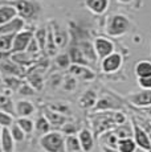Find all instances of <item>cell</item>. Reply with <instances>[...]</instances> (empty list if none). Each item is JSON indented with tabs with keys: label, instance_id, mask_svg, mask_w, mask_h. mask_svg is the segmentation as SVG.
<instances>
[{
	"label": "cell",
	"instance_id": "obj_1",
	"mask_svg": "<svg viewBox=\"0 0 151 152\" xmlns=\"http://www.w3.org/2000/svg\"><path fill=\"white\" fill-rule=\"evenodd\" d=\"M39 144L44 152H65V136L57 130L40 136Z\"/></svg>",
	"mask_w": 151,
	"mask_h": 152
},
{
	"label": "cell",
	"instance_id": "obj_2",
	"mask_svg": "<svg viewBox=\"0 0 151 152\" xmlns=\"http://www.w3.org/2000/svg\"><path fill=\"white\" fill-rule=\"evenodd\" d=\"M8 4H11L17 12V17L21 20H34L37 19L41 7L36 0H11Z\"/></svg>",
	"mask_w": 151,
	"mask_h": 152
},
{
	"label": "cell",
	"instance_id": "obj_3",
	"mask_svg": "<svg viewBox=\"0 0 151 152\" xmlns=\"http://www.w3.org/2000/svg\"><path fill=\"white\" fill-rule=\"evenodd\" d=\"M113 113L114 111H105V113H94L92 115V132L93 135L100 136L103 132L114 130L115 126L114 121H113Z\"/></svg>",
	"mask_w": 151,
	"mask_h": 152
},
{
	"label": "cell",
	"instance_id": "obj_4",
	"mask_svg": "<svg viewBox=\"0 0 151 152\" xmlns=\"http://www.w3.org/2000/svg\"><path fill=\"white\" fill-rule=\"evenodd\" d=\"M131 23L125 15H113L107 19L105 32L109 37H121L130 31Z\"/></svg>",
	"mask_w": 151,
	"mask_h": 152
},
{
	"label": "cell",
	"instance_id": "obj_5",
	"mask_svg": "<svg viewBox=\"0 0 151 152\" xmlns=\"http://www.w3.org/2000/svg\"><path fill=\"white\" fill-rule=\"evenodd\" d=\"M33 37H34V33H33V31H31V29H23V31L15 33V36H13L12 50H11V53L25 52Z\"/></svg>",
	"mask_w": 151,
	"mask_h": 152
},
{
	"label": "cell",
	"instance_id": "obj_6",
	"mask_svg": "<svg viewBox=\"0 0 151 152\" xmlns=\"http://www.w3.org/2000/svg\"><path fill=\"white\" fill-rule=\"evenodd\" d=\"M131 127H133V139H134L136 147H139L141 150L146 152L151 150V140H150L149 134L138 124V122L134 118L131 119Z\"/></svg>",
	"mask_w": 151,
	"mask_h": 152
},
{
	"label": "cell",
	"instance_id": "obj_7",
	"mask_svg": "<svg viewBox=\"0 0 151 152\" xmlns=\"http://www.w3.org/2000/svg\"><path fill=\"white\" fill-rule=\"evenodd\" d=\"M93 46H94L95 54H97L98 60H103L109 54L115 52V45L107 37H95L93 41Z\"/></svg>",
	"mask_w": 151,
	"mask_h": 152
},
{
	"label": "cell",
	"instance_id": "obj_8",
	"mask_svg": "<svg viewBox=\"0 0 151 152\" xmlns=\"http://www.w3.org/2000/svg\"><path fill=\"white\" fill-rule=\"evenodd\" d=\"M122 64H123V57L121 53L114 52V53L109 54L103 60H101V70L105 74H113V73L118 72L121 69Z\"/></svg>",
	"mask_w": 151,
	"mask_h": 152
},
{
	"label": "cell",
	"instance_id": "obj_9",
	"mask_svg": "<svg viewBox=\"0 0 151 152\" xmlns=\"http://www.w3.org/2000/svg\"><path fill=\"white\" fill-rule=\"evenodd\" d=\"M122 110V106L119 102L111 95H102L97 99L93 113H105V111H119Z\"/></svg>",
	"mask_w": 151,
	"mask_h": 152
},
{
	"label": "cell",
	"instance_id": "obj_10",
	"mask_svg": "<svg viewBox=\"0 0 151 152\" xmlns=\"http://www.w3.org/2000/svg\"><path fill=\"white\" fill-rule=\"evenodd\" d=\"M127 101L139 109H149L151 107V90H141L138 93L127 95Z\"/></svg>",
	"mask_w": 151,
	"mask_h": 152
},
{
	"label": "cell",
	"instance_id": "obj_11",
	"mask_svg": "<svg viewBox=\"0 0 151 152\" xmlns=\"http://www.w3.org/2000/svg\"><path fill=\"white\" fill-rule=\"evenodd\" d=\"M43 115L48 119L52 128H61L64 124L69 122V116L62 115V114H60V113H56V111L49 109L48 106L43 107Z\"/></svg>",
	"mask_w": 151,
	"mask_h": 152
},
{
	"label": "cell",
	"instance_id": "obj_12",
	"mask_svg": "<svg viewBox=\"0 0 151 152\" xmlns=\"http://www.w3.org/2000/svg\"><path fill=\"white\" fill-rule=\"evenodd\" d=\"M34 111L36 107L27 99H20L15 102V115H17V118H31Z\"/></svg>",
	"mask_w": 151,
	"mask_h": 152
},
{
	"label": "cell",
	"instance_id": "obj_13",
	"mask_svg": "<svg viewBox=\"0 0 151 152\" xmlns=\"http://www.w3.org/2000/svg\"><path fill=\"white\" fill-rule=\"evenodd\" d=\"M69 74L72 77H74L76 80H82V81H90L95 77V74L93 73L92 69H89L88 66H82V65H73L72 64L69 66Z\"/></svg>",
	"mask_w": 151,
	"mask_h": 152
},
{
	"label": "cell",
	"instance_id": "obj_14",
	"mask_svg": "<svg viewBox=\"0 0 151 152\" xmlns=\"http://www.w3.org/2000/svg\"><path fill=\"white\" fill-rule=\"evenodd\" d=\"M78 140H80V144L82 147L84 152H90L94 148V135H93L92 130L89 128H81L77 132Z\"/></svg>",
	"mask_w": 151,
	"mask_h": 152
},
{
	"label": "cell",
	"instance_id": "obj_15",
	"mask_svg": "<svg viewBox=\"0 0 151 152\" xmlns=\"http://www.w3.org/2000/svg\"><path fill=\"white\" fill-rule=\"evenodd\" d=\"M25 28V21L21 20L20 17H16L15 20L10 21L8 24L0 25V36H4V34H15L17 32L23 31Z\"/></svg>",
	"mask_w": 151,
	"mask_h": 152
},
{
	"label": "cell",
	"instance_id": "obj_16",
	"mask_svg": "<svg viewBox=\"0 0 151 152\" xmlns=\"http://www.w3.org/2000/svg\"><path fill=\"white\" fill-rule=\"evenodd\" d=\"M109 0H85V7L93 15L101 16L107 11L109 8Z\"/></svg>",
	"mask_w": 151,
	"mask_h": 152
},
{
	"label": "cell",
	"instance_id": "obj_17",
	"mask_svg": "<svg viewBox=\"0 0 151 152\" xmlns=\"http://www.w3.org/2000/svg\"><path fill=\"white\" fill-rule=\"evenodd\" d=\"M0 143H1V151L3 152H15L16 142L13 140L12 135H11L10 128H1Z\"/></svg>",
	"mask_w": 151,
	"mask_h": 152
},
{
	"label": "cell",
	"instance_id": "obj_18",
	"mask_svg": "<svg viewBox=\"0 0 151 152\" xmlns=\"http://www.w3.org/2000/svg\"><path fill=\"white\" fill-rule=\"evenodd\" d=\"M97 93L93 89H89L80 97V106L85 110H93L97 103Z\"/></svg>",
	"mask_w": 151,
	"mask_h": 152
},
{
	"label": "cell",
	"instance_id": "obj_19",
	"mask_svg": "<svg viewBox=\"0 0 151 152\" xmlns=\"http://www.w3.org/2000/svg\"><path fill=\"white\" fill-rule=\"evenodd\" d=\"M10 60L12 62H15L16 65L21 66V68H25L28 65H32L34 62V57L31 56L28 52H19V53H11Z\"/></svg>",
	"mask_w": 151,
	"mask_h": 152
},
{
	"label": "cell",
	"instance_id": "obj_20",
	"mask_svg": "<svg viewBox=\"0 0 151 152\" xmlns=\"http://www.w3.org/2000/svg\"><path fill=\"white\" fill-rule=\"evenodd\" d=\"M78 48L81 49V52H82L84 57L86 58V61H88V64L90 65V64H94V61L97 60V54H95V50H94V46H93V42L90 41H80L77 44Z\"/></svg>",
	"mask_w": 151,
	"mask_h": 152
},
{
	"label": "cell",
	"instance_id": "obj_21",
	"mask_svg": "<svg viewBox=\"0 0 151 152\" xmlns=\"http://www.w3.org/2000/svg\"><path fill=\"white\" fill-rule=\"evenodd\" d=\"M16 17H17V12L11 4L0 5V25L8 24L10 21L15 20Z\"/></svg>",
	"mask_w": 151,
	"mask_h": 152
},
{
	"label": "cell",
	"instance_id": "obj_22",
	"mask_svg": "<svg viewBox=\"0 0 151 152\" xmlns=\"http://www.w3.org/2000/svg\"><path fill=\"white\" fill-rule=\"evenodd\" d=\"M69 60H70V64H73V65H82V66H89L88 61H86V58L84 57L82 52H81V49L78 48V45L76 44V45L70 46V50H69Z\"/></svg>",
	"mask_w": 151,
	"mask_h": 152
},
{
	"label": "cell",
	"instance_id": "obj_23",
	"mask_svg": "<svg viewBox=\"0 0 151 152\" xmlns=\"http://www.w3.org/2000/svg\"><path fill=\"white\" fill-rule=\"evenodd\" d=\"M52 32H53V39L57 48H64L68 44V33H66V31L64 28L59 27L57 24H53Z\"/></svg>",
	"mask_w": 151,
	"mask_h": 152
},
{
	"label": "cell",
	"instance_id": "obj_24",
	"mask_svg": "<svg viewBox=\"0 0 151 152\" xmlns=\"http://www.w3.org/2000/svg\"><path fill=\"white\" fill-rule=\"evenodd\" d=\"M98 140L102 144V147H110V148H117L118 145V138L115 136L114 130L103 132L102 135L98 136Z\"/></svg>",
	"mask_w": 151,
	"mask_h": 152
},
{
	"label": "cell",
	"instance_id": "obj_25",
	"mask_svg": "<svg viewBox=\"0 0 151 152\" xmlns=\"http://www.w3.org/2000/svg\"><path fill=\"white\" fill-rule=\"evenodd\" d=\"M134 73L136 78H143V77H150L151 75V62L150 61H139L135 64Z\"/></svg>",
	"mask_w": 151,
	"mask_h": 152
},
{
	"label": "cell",
	"instance_id": "obj_26",
	"mask_svg": "<svg viewBox=\"0 0 151 152\" xmlns=\"http://www.w3.org/2000/svg\"><path fill=\"white\" fill-rule=\"evenodd\" d=\"M65 152H84L77 135L65 136Z\"/></svg>",
	"mask_w": 151,
	"mask_h": 152
},
{
	"label": "cell",
	"instance_id": "obj_27",
	"mask_svg": "<svg viewBox=\"0 0 151 152\" xmlns=\"http://www.w3.org/2000/svg\"><path fill=\"white\" fill-rule=\"evenodd\" d=\"M34 131H36L39 135H45L49 131H52V126L44 115H40L39 118L34 121Z\"/></svg>",
	"mask_w": 151,
	"mask_h": 152
},
{
	"label": "cell",
	"instance_id": "obj_28",
	"mask_svg": "<svg viewBox=\"0 0 151 152\" xmlns=\"http://www.w3.org/2000/svg\"><path fill=\"white\" fill-rule=\"evenodd\" d=\"M136 144L133 138H127V139H119L118 140V145L117 150L119 152H135L136 151Z\"/></svg>",
	"mask_w": 151,
	"mask_h": 152
},
{
	"label": "cell",
	"instance_id": "obj_29",
	"mask_svg": "<svg viewBox=\"0 0 151 152\" xmlns=\"http://www.w3.org/2000/svg\"><path fill=\"white\" fill-rule=\"evenodd\" d=\"M45 49L48 56H54L57 52V45L54 42L53 39V32H52V27L49 25L48 29H46V44H45Z\"/></svg>",
	"mask_w": 151,
	"mask_h": 152
},
{
	"label": "cell",
	"instance_id": "obj_30",
	"mask_svg": "<svg viewBox=\"0 0 151 152\" xmlns=\"http://www.w3.org/2000/svg\"><path fill=\"white\" fill-rule=\"evenodd\" d=\"M0 110L10 113L11 115H15V103L5 94H0Z\"/></svg>",
	"mask_w": 151,
	"mask_h": 152
},
{
	"label": "cell",
	"instance_id": "obj_31",
	"mask_svg": "<svg viewBox=\"0 0 151 152\" xmlns=\"http://www.w3.org/2000/svg\"><path fill=\"white\" fill-rule=\"evenodd\" d=\"M15 34H4L0 36V53H11L12 50V42Z\"/></svg>",
	"mask_w": 151,
	"mask_h": 152
},
{
	"label": "cell",
	"instance_id": "obj_32",
	"mask_svg": "<svg viewBox=\"0 0 151 152\" xmlns=\"http://www.w3.org/2000/svg\"><path fill=\"white\" fill-rule=\"evenodd\" d=\"M28 83L33 87L34 90H41L43 89V83H44V80H43V75L37 72H33L31 74H28Z\"/></svg>",
	"mask_w": 151,
	"mask_h": 152
},
{
	"label": "cell",
	"instance_id": "obj_33",
	"mask_svg": "<svg viewBox=\"0 0 151 152\" xmlns=\"http://www.w3.org/2000/svg\"><path fill=\"white\" fill-rule=\"evenodd\" d=\"M15 122L19 124V127L21 128L27 135H29V134H32L34 131V122L32 121L31 118H17Z\"/></svg>",
	"mask_w": 151,
	"mask_h": 152
},
{
	"label": "cell",
	"instance_id": "obj_34",
	"mask_svg": "<svg viewBox=\"0 0 151 152\" xmlns=\"http://www.w3.org/2000/svg\"><path fill=\"white\" fill-rule=\"evenodd\" d=\"M10 131H11V135H12L13 140H15L16 143L24 142V140H25V136H27V134H25L24 131H23L21 128L19 127V124H17L16 122H15V123H13L12 126H11Z\"/></svg>",
	"mask_w": 151,
	"mask_h": 152
},
{
	"label": "cell",
	"instance_id": "obj_35",
	"mask_svg": "<svg viewBox=\"0 0 151 152\" xmlns=\"http://www.w3.org/2000/svg\"><path fill=\"white\" fill-rule=\"evenodd\" d=\"M46 106H48L51 110L62 114V115H66V116L70 115V113H72L70 107H69L66 103H64V102H56V103H51V104H46Z\"/></svg>",
	"mask_w": 151,
	"mask_h": 152
},
{
	"label": "cell",
	"instance_id": "obj_36",
	"mask_svg": "<svg viewBox=\"0 0 151 152\" xmlns=\"http://www.w3.org/2000/svg\"><path fill=\"white\" fill-rule=\"evenodd\" d=\"M13 123H15L13 115L0 110V128H11V126Z\"/></svg>",
	"mask_w": 151,
	"mask_h": 152
},
{
	"label": "cell",
	"instance_id": "obj_37",
	"mask_svg": "<svg viewBox=\"0 0 151 152\" xmlns=\"http://www.w3.org/2000/svg\"><path fill=\"white\" fill-rule=\"evenodd\" d=\"M114 134H115V136L118 138V140H119V139L131 138L133 131L130 132V128L127 127L126 124H123V126H117V127L114 128Z\"/></svg>",
	"mask_w": 151,
	"mask_h": 152
},
{
	"label": "cell",
	"instance_id": "obj_38",
	"mask_svg": "<svg viewBox=\"0 0 151 152\" xmlns=\"http://www.w3.org/2000/svg\"><path fill=\"white\" fill-rule=\"evenodd\" d=\"M34 39L37 40L40 45V49L44 50L45 49V44H46V28H40L39 31L34 33Z\"/></svg>",
	"mask_w": 151,
	"mask_h": 152
},
{
	"label": "cell",
	"instance_id": "obj_39",
	"mask_svg": "<svg viewBox=\"0 0 151 152\" xmlns=\"http://www.w3.org/2000/svg\"><path fill=\"white\" fill-rule=\"evenodd\" d=\"M113 121H114L115 126H123V124H126V122H127V116L122 110L114 111V113H113Z\"/></svg>",
	"mask_w": 151,
	"mask_h": 152
},
{
	"label": "cell",
	"instance_id": "obj_40",
	"mask_svg": "<svg viewBox=\"0 0 151 152\" xmlns=\"http://www.w3.org/2000/svg\"><path fill=\"white\" fill-rule=\"evenodd\" d=\"M56 65L61 69H69V66L72 65L70 60H69V56L68 54H60L57 56L56 58Z\"/></svg>",
	"mask_w": 151,
	"mask_h": 152
},
{
	"label": "cell",
	"instance_id": "obj_41",
	"mask_svg": "<svg viewBox=\"0 0 151 152\" xmlns=\"http://www.w3.org/2000/svg\"><path fill=\"white\" fill-rule=\"evenodd\" d=\"M25 52H28L31 56H33V57H36L37 54L41 52V49H40V45H39V42H37V40L34 39H32V41L29 42V45H28V48H27V50Z\"/></svg>",
	"mask_w": 151,
	"mask_h": 152
},
{
	"label": "cell",
	"instance_id": "obj_42",
	"mask_svg": "<svg viewBox=\"0 0 151 152\" xmlns=\"http://www.w3.org/2000/svg\"><path fill=\"white\" fill-rule=\"evenodd\" d=\"M17 93H19L20 95H33L34 93H36V90H34L28 82L27 83L23 82V85L19 87V90H17Z\"/></svg>",
	"mask_w": 151,
	"mask_h": 152
},
{
	"label": "cell",
	"instance_id": "obj_43",
	"mask_svg": "<svg viewBox=\"0 0 151 152\" xmlns=\"http://www.w3.org/2000/svg\"><path fill=\"white\" fill-rule=\"evenodd\" d=\"M138 86L142 90H151V75L150 77L138 78Z\"/></svg>",
	"mask_w": 151,
	"mask_h": 152
},
{
	"label": "cell",
	"instance_id": "obj_44",
	"mask_svg": "<svg viewBox=\"0 0 151 152\" xmlns=\"http://www.w3.org/2000/svg\"><path fill=\"white\" fill-rule=\"evenodd\" d=\"M76 85H77V80L70 75V78H69L68 81H65V82H64V87H65L68 91H72V90L76 87Z\"/></svg>",
	"mask_w": 151,
	"mask_h": 152
},
{
	"label": "cell",
	"instance_id": "obj_45",
	"mask_svg": "<svg viewBox=\"0 0 151 152\" xmlns=\"http://www.w3.org/2000/svg\"><path fill=\"white\" fill-rule=\"evenodd\" d=\"M103 152H119L117 148H110V147H102Z\"/></svg>",
	"mask_w": 151,
	"mask_h": 152
},
{
	"label": "cell",
	"instance_id": "obj_46",
	"mask_svg": "<svg viewBox=\"0 0 151 152\" xmlns=\"http://www.w3.org/2000/svg\"><path fill=\"white\" fill-rule=\"evenodd\" d=\"M118 3H121V4H130V3L133 1V0H117Z\"/></svg>",
	"mask_w": 151,
	"mask_h": 152
},
{
	"label": "cell",
	"instance_id": "obj_47",
	"mask_svg": "<svg viewBox=\"0 0 151 152\" xmlns=\"http://www.w3.org/2000/svg\"><path fill=\"white\" fill-rule=\"evenodd\" d=\"M0 136H1V128H0ZM0 152H3L1 151V143H0Z\"/></svg>",
	"mask_w": 151,
	"mask_h": 152
},
{
	"label": "cell",
	"instance_id": "obj_48",
	"mask_svg": "<svg viewBox=\"0 0 151 152\" xmlns=\"http://www.w3.org/2000/svg\"><path fill=\"white\" fill-rule=\"evenodd\" d=\"M1 82H3V81H1V75H0V85H1Z\"/></svg>",
	"mask_w": 151,
	"mask_h": 152
},
{
	"label": "cell",
	"instance_id": "obj_49",
	"mask_svg": "<svg viewBox=\"0 0 151 152\" xmlns=\"http://www.w3.org/2000/svg\"><path fill=\"white\" fill-rule=\"evenodd\" d=\"M147 152H151V150H149V151H147Z\"/></svg>",
	"mask_w": 151,
	"mask_h": 152
}]
</instances>
